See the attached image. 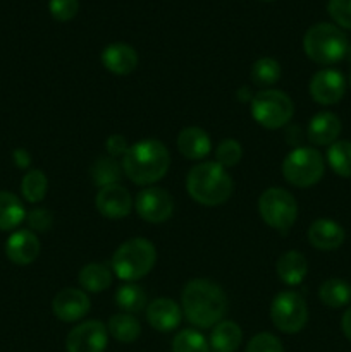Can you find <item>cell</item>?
Masks as SVG:
<instances>
[{
    "instance_id": "obj_1",
    "label": "cell",
    "mask_w": 351,
    "mask_h": 352,
    "mask_svg": "<svg viewBox=\"0 0 351 352\" xmlns=\"http://www.w3.org/2000/svg\"><path fill=\"white\" fill-rule=\"evenodd\" d=\"M227 306L226 292L209 278H193L182 289V315L198 329H210L222 322Z\"/></svg>"
},
{
    "instance_id": "obj_2",
    "label": "cell",
    "mask_w": 351,
    "mask_h": 352,
    "mask_svg": "<svg viewBox=\"0 0 351 352\" xmlns=\"http://www.w3.org/2000/svg\"><path fill=\"white\" fill-rule=\"evenodd\" d=\"M171 167V153L158 140H141L127 148L123 157V170L131 182L150 186L160 181Z\"/></svg>"
},
{
    "instance_id": "obj_3",
    "label": "cell",
    "mask_w": 351,
    "mask_h": 352,
    "mask_svg": "<svg viewBox=\"0 0 351 352\" xmlns=\"http://www.w3.org/2000/svg\"><path fill=\"white\" fill-rule=\"evenodd\" d=\"M188 195L196 203L205 206L224 205L234 189L233 177L226 167L217 162L196 164L186 175Z\"/></svg>"
},
{
    "instance_id": "obj_4",
    "label": "cell",
    "mask_w": 351,
    "mask_h": 352,
    "mask_svg": "<svg viewBox=\"0 0 351 352\" xmlns=\"http://www.w3.org/2000/svg\"><path fill=\"white\" fill-rule=\"evenodd\" d=\"M157 261V250L143 237H133L120 244L112 254V272L124 282H136L150 274Z\"/></svg>"
},
{
    "instance_id": "obj_5",
    "label": "cell",
    "mask_w": 351,
    "mask_h": 352,
    "mask_svg": "<svg viewBox=\"0 0 351 352\" xmlns=\"http://www.w3.org/2000/svg\"><path fill=\"white\" fill-rule=\"evenodd\" d=\"M303 48L313 62L330 65L348 55V38L334 24L319 23L305 33Z\"/></svg>"
},
{
    "instance_id": "obj_6",
    "label": "cell",
    "mask_w": 351,
    "mask_h": 352,
    "mask_svg": "<svg viewBox=\"0 0 351 352\" xmlns=\"http://www.w3.org/2000/svg\"><path fill=\"white\" fill-rule=\"evenodd\" d=\"M326 164L319 150L312 146H298L282 162V175L296 188H310L322 179Z\"/></svg>"
},
{
    "instance_id": "obj_7",
    "label": "cell",
    "mask_w": 351,
    "mask_h": 352,
    "mask_svg": "<svg viewBox=\"0 0 351 352\" xmlns=\"http://www.w3.org/2000/svg\"><path fill=\"white\" fill-rule=\"evenodd\" d=\"M251 116L265 129L284 127L295 116V103L281 89H264L251 98Z\"/></svg>"
},
{
    "instance_id": "obj_8",
    "label": "cell",
    "mask_w": 351,
    "mask_h": 352,
    "mask_svg": "<svg viewBox=\"0 0 351 352\" xmlns=\"http://www.w3.org/2000/svg\"><path fill=\"white\" fill-rule=\"evenodd\" d=\"M258 212L264 222L279 232H288L298 217L295 196L282 188H268L258 198Z\"/></svg>"
},
{
    "instance_id": "obj_9",
    "label": "cell",
    "mask_w": 351,
    "mask_h": 352,
    "mask_svg": "<svg viewBox=\"0 0 351 352\" xmlns=\"http://www.w3.org/2000/svg\"><path fill=\"white\" fill-rule=\"evenodd\" d=\"M270 320L275 329L284 333H296L308 322V308L301 294L282 291L270 305Z\"/></svg>"
},
{
    "instance_id": "obj_10",
    "label": "cell",
    "mask_w": 351,
    "mask_h": 352,
    "mask_svg": "<svg viewBox=\"0 0 351 352\" xmlns=\"http://www.w3.org/2000/svg\"><path fill=\"white\" fill-rule=\"evenodd\" d=\"M109 330L100 320H88L76 325L65 339L67 352H105Z\"/></svg>"
},
{
    "instance_id": "obj_11",
    "label": "cell",
    "mask_w": 351,
    "mask_h": 352,
    "mask_svg": "<svg viewBox=\"0 0 351 352\" xmlns=\"http://www.w3.org/2000/svg\"><path fill=\"white\" fill-rule=\"evenodd\" d=\"M138 215L150 223H162L174 213V199L165 189L147 188L138 192L134 199Z\"/></svg>"
},
{
    "instance_id": "obj_12",
    "label": "cell",
    "mask_w": 351,
    "mask_h": 352,
    "mask_svg": "<svg viewBox=\"0 0 351 352\" xmlns=\"http://www.w3.org/2000/svg\"><path fill=\"white\" fill-rule=\"evenodd\" d=\"M310 96L320 105L341 102L346 91V79L336 69H322L310 79Z\"/></svg>"
},
{
    "instance_id": "obj_13",
    "label": "cell",
    "mask_w": 351,
    "mask_h": 352,
    "mask_svg": "<svg viewBox=\"0 0 351 352\" xmlns=\"http://www.w3.org/2000/svg\"><path fill=\"white\" fill-rule=\"evenodd\" d=\"M96 210L102 213L105 219L120 220L127 217L133 210V196L124 186L110 184L105 188H100L95 199Z\"/></svg>"
},
{
    "instance_id": "obj_14",
    "label": "cell",
    "mask_w": 351,
    "mask_h": 352,
    "mask_svg": "<svg viewBox=\"0 0 351 352\" xmlns=\"http://www.w3.org/2000/svg\"><path fill=\"white\" fill-rule=\"evenodd\" d=\"M92 302L83 289L67 287L62 289L52 301V311L61 322H78L88 315Z\"/></svg>"
},
{
    "instance_id": "obj_15",
    "label": "cell",
    "mask_w": 351,
    "mask_h": 352,
    "mask_svg": "<svg viewBox=\"0 0 351 352\" xmlns=\"http://www.w3.org/2000/svg\"><path fill=\"white\" fill-rule=\"evenodd\" d=\"M181 318L182 309L171 298L153 299L147 306V320L157 332H172L179 327Z\"/></svg>"
},
{
    "instance_id": "obj_16",
    "label": "cell",
    "mask_w": 351,
    "mask_h": 352,
    "mask_svg": "<svg viewBox=\"0 0 351 352\" xmlns=\"http://www.w3.org/2000/svg\"><path fill=\"white\" fill-rule=\"evenodd\" d=\"M6 254L12 263L30 265L40 254V241L31 230H16L6 243Z\"/></svg>"
},
{
    "instance_id": "obj_17",
    "label": "cell",
    "mask_w": 351,
    "mask_h": 352,
    "mask_svg": "<svg viewBox=\"0 0 351 352\" xmlns=\"http://www.w3.org/2000/svg\"><path fill=\"white\" fill-rule=\"evenodd\" d=\"M344 232L343 227L330 219H317L308 227V241L315 250L334 251L343 246Z\"/></svg>"
},
{
    "instance_id": "obj_18",
    "label": "cell",
    "mask_w": 351,
    "mask_h": 352,
    "mask_svg": "<svg viewBox=\"0 0 351 352\" xmlns=\"http://www.w3.org/2000/svg\"><path fill=\"white\" fill-rule=\"evenodd\" d=\"M341 129V120L336 113L332 112H319L310 119L308 124V141L317 146H330L336 143L339 138Z\"/></svg>"
},
{
    "instance_id": "obj_19",
    "label": "cell",
    "mask_w": 351,
    "mask_h": 352,
    "mask_svg": "<svg viewBox=\"0 0 351 352\" xmlns=\"http://www.w3.org/2000/svg\"><path fill=\"white\" fill-rule=\"evenodd\" d=\"M102 64L107 71L117 76H127L136 69L138 54L131 45L127 43H110L102 52Z\"/></svg>"
},
{
    "instance_id": "obj_20",
    "label": "cell",
    "mask_w": 351,
    "mask_h": 352,
    "mask_svg": "<svg viewBox=\"0 0 351 352\" xmlns=\"http://www.w3.org/2000/svg\"><path fill=\"white\" fill-rule=\"evenodd\" d=\"M178 150L189 160H202L212 150V141L202 127H184L178 136Z\"/></svg>"
},
{
    "instance_id": "obj_21",
    "label": "cell",
    "mask_w": 351,
    "mask_h": 352,
    "mask_svg": "<svg viewBox=\"0 0 351 352\" xmlns=\"http://www.w3.org/2000/svg\"><path fill=\"white\" fill-rule=\"evenodd\" d=\"M275 270H277L279 278L286 285H299L305 280L308 263H306L305 254L299 253V251H286L279 256Z\"/></svg>"
},
{
    "instance_id": "obj_22",
    "label": "cell",
    "mask_w": 351,
    "mask_h": 352,
    "mask_svg": "<svg viewBox=\"0 0 351 352\" xmlns=\"http://www.w3.org/2000/svg\"><path fill=\"white\" fill-rule=\"evenodd\" d=\"M243 342V330L234 322H219L210 333V351L236 352Z\"/></svg>"
},
{
    "instance_id": "obj_23",
    "label": "cell",
    "mask_w": 351,
    "mask_h": 352,
    "mask_svg": "<svg viewBox=\"0 0 351 352\" xmlns=\"http://www.w3.org/2000/svg\"><path fill=\"white\" fill-rule=\"evenodd\" d=\"M26 210L16 195L0 191V230H14L26 219Z\"/></svg>"
},
{
    "instance_id": "obj_24",
    "label": "cell",
    "mask_w": 351,
    "mask_h": 352,
    "mask_svg": "<svg viewBox=\"0 0 351 352\" xmlns=\"http://www.w3.org/2000/svg\"><path fill=\"white\" fill-rule=\"evenodd\" d=\"M79 285L86 292H102L112 284V272L102 263H88L79 270Z\"/></svg>"
},
{
    "instance_id": "obj_25",
    "label": "cell",
    "mask_w": 351,
    "mask_h": 352,
    "mask_svg": "<svg viewBox=\"0 0 351 352\" xmlns=\"http://www.w3.org/2000/svg\"><path fill=\"white\" fill-rule=\"evenodd\" d=\"M110 336L117 340V342L123 344H131L134 340H138L141 333V325L138 322V318L129 313H119V315H114L109 320V325H107Z\"/></svg>"
},
{
    "instance_id": "obj_26",
    "label": "cell",
    "mask_w": 351,
    "mask_h": 352,
    "mask_svg": "<svg viewBox=\"0 0 351 352\" xmlns=\"http://www.w3.org/2000/svg\"><path fill=\"white\" fill-rule=\"evenodd\" d=\"M319 298L329 308H343L351 302V285L341 278H329L320 285Z\"/></svg>"
},
{
    "instance_id": "obj_27",
    "label": "cell",
    "mask_w": 351,
    "mask_h": 352,
    "mask_svg": "<svg viewBox=\"0 0 351 352\" xmlns=\"http://www.w3.org/2000/svg\"><path fill=\"white\" fill-rule=\"evenodd\" d=\"M123 172V164H119L117 158L102 157L92 165V168H89V177H92V182L95 186L105 188V186L117 184Z\"/></svg>"
},
{
    "instance_id": "obj_28",
    "label": "cell",
    "mask_w": 351,
    "mask_h": 352,
    "mask_svg": "<svg viewBox=\"0 0 351 352\" xmlns=\"http://www.w3.org/2000/svg\"><path fill=\"white\" fill-rule=\"evenodd\" d=\"M116 305L124 313L134 315V313H140L147 306V294H145L140 285L127 282V284L120 285L116 291Z\"/></svg>"
},
{
    "instance_id": "obj_29",
    "label": "cell",
    "mask_w": 351,
    "mask_h": 352,
    "mask_svg": "<svg viewBox=\"0 0 351 352\" xmlns=\"http://www.w3.org/2000/svg\"><path fill=\"white\" fill-rule=\"evenodd\" d=\"M281 79V65L275 58L262 57L251 67V81L257 86L268 89Z\"/></svg>"
},
{
    "instance_id": "obj_30",
    "label": "cell",
    "mask_w": 351,
    "mask_h": 352,
    "mask_svg": "<svg viewBox=\"0 0 351 352\" xmlns=\"http://www.w3.org/2000/svg\"><path fill=\"white\" fill-rule=\"evenodd\" d=\"M327 164L341 177H351V141H336L327 150Z\"/></svg>"
},
{
    "instance_id": "obj_31",
    "label": "cell",
    "mask_w": 351,
    "mask_h": 352,
    "mask_svg": "<svg viewBox=\"0 0 351 352\" xmlns=\"http://www.w3.org/2000/svg\"><path fill=\"white\" fill-rule=\"evenodd\" d=\"M47 175L41 170H38V168L28 172L23 177V182H21V192H23L24 199L30 203H40L45 198V195H47Z\"/></svg>"
},
{
    "instance_id": "obj_32",
    "label": "cell",
    "mask_w": 351,
    "mask_h": 352,
    "mask_svg": "<svg viewBox=\"0 0 351 352\" xmlns=\"http://www.w3.org/2000/svg\"><path fill=\"white\" fill-rule=\"evenodd\" d=\"M172 352H210V344L198 330L184 329L176 333Z\"/></svg>"
},
{
    "instance_id": "obj_33",
    "label": "cell",
    "mask_w": 351,
    "mask_h": 352,
    "mask_svg": "<svg viewBox=\"0 0 351 352\" xmlns=\"http://www.w3.org/2000/svg\"><path fill=\"white\" fill-rule=\"evenodd\" d=\"M217 164H220L222 167H234L241 162L243 158V148L237 143L236 140H224L222 143L217 146L215 151Z\"/></svg>"
},
{
    "instance_id": "obj_34",
    "label": "cell",
    "mask_w": 351,
    "mask_h": 352,
    "mask_svg": "<svg viewBox=\"0 0 351 352\" xmlns=\"http://www.w3.org/2000/svg\"><path fill=\"white\" fill-rule=\"evenodd\" d=\"M246 352H284L281 340L268 332L257 333L248 342Z\"/></svg>"
},
{
    "instance_id": "obj_35",
    "label": "cell",
    "mask_w": 351,
    "mask_h": 352,
    "mask_svg": "<svg viewBox=\"0 0 351 352\" xmlns=\"http://www.w3.org/2000/svg\"><path fill=\"white\" fill-rule=\"evenodd\" d=\"M48 9L55 19L64 23V21H71L72 17H76L79 10V2L78 0H50Z\"/></svg>"
},
{
    "instance_id": "obj_36",
    "label": "cell",
    "mask_w": 351,
    "mask_h": 352,
    "mask_svg": "<svg viewBox=\"0 0 351 352\" xmlns=\"http://www.w3.org/2000/svg\"><path fill=\"white\" fill-rule=\"evenodd\" d=\"M327 10L339 26L351 30V0H329Z\"/></svg>"
},
{
    "instance_id": "obj_37",
    "label": "cell",
    "mask_w": 351,
    "mask_h": 352,
    "mask_svg": "<svg viewBox=\"0 0 351 352\" xmlns=\"http://www.w3.org/2000/svg\"><path fill=\"white\" fill-rule=\"evenodd\" d=\"M26 220L30 229L34 230V232H47L52 227V223H54V217H52V213L45 208L31 210L26 215Z\"/></svg>"
},
{
    "instance_id": "obj_38",
    "label": "cell",
    "mask_w": 351,
    "mask_h": 352,
    "mask_svg": "<svg viewBox=\"0 0 351 352\" xmlns=\"http://www.w3.org/2000/svg\"><path fill=\"white\" fill-rule=\"evenodd\" d=\"M105 148H107V153H109V157L117 158V157H124V155H126L129 144H127L126 138L124 136H120V134H112V136H109V140L105 141Z\"/></svg>"
},
{
    "instance_id": "obj_39",
    "label": "cell",
    "mask_w": 351,
    "mask_h": 352,
    "mask_svg": "<svg viewBox=\"0 0 351 352\" xmlns=\"http://www.w3.org/2000/svg\"><path fill=\"white\" fill-rule=\"evenodd\" d=\"M12 157H14V162H16V165L19 168H26L28 165L31 164L30 153H28L26 150H23V148H17V150H14Z\"/></svg>"
},
{
    "instance_id": "obj_40",
    "label": "cell",
    "mask_w": 351,
    "mask_h": 352,
    "mask_svg": "<svg viewBox=\"0 0 351 352\" xmlns=\"http://www.w3.org/2000/svg\"><path fill=\"white\" fill-rule=\"evenodd\" d=\"M341 329H343V333L346 336V339L351 342V306L343 315V320H341Z\"/></svg>"
},
{
    "instance_id": "obj_41",
    "label": "cell",
    "mask_w": 351,
    "mask_h": 352,
    "mask_svg": "<svg viewBox=\"0 0 351 352\" xmlns=\"http://www.w3.org/2000/svg\"><path fill=\"white\" fill-rule=\"evenodd\" d=\"M348 58L351 60V47H348Z\"/></svg>"
},
{
    "instance_id": "obj_42",
    "label": "cell",
    "mask_w": 351,
    "mask_h": 352,
    "mask_svg": "<svg viewBox=\"0 0 351 352\" xmlns=\"http://www.w3.org/2000/svg\"><path fill=\"white\" fill-rule=\"evenodd\" d=\"M350 85H351V72H350Z\"/></svg>"
}]
</instances>
